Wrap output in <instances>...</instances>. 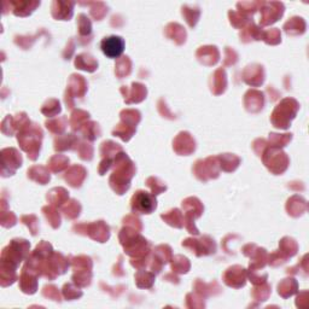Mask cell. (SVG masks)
<instances>
[{
    "instance_id": "cell-1",
    "label": "cell",
    "mask_w": 309,
    "mask_h": 309,
    "mask_svg": "<svg viewBox=\"0 0 309 309\" xmlns=\"http://www.w3.org/2000/svg\"><path fill=\"white\" fill-rule=\"evenodd\" d=\"M131 207L134 213H140V214H150L157 207L156 198L151 193L145 192V191H138L136 195L132 197Z\"/></svg>"
},
{
    "instance_id": "cell-2",
    "label": "cell",
    "mask_w": 309,
    "mask_h": 309,
    "mask_svg": "<svg viewBox=\"0 0 309 309\" xmlns=\"http://www.w3.org/2000/svg\"><path fill=\"white\" fill-rule=\"evenodd\" d=\"M284 14V4L277 1L263 2L261 5V24L268 26L278 21Z\"/></svg>"
},
{
    "instance_id": "cell-3",
    "label": "cell",
    "mask_w": 309,
    "mask_h": 309,
    "mask_svg": "<svg viewBox=\"0 0 309 309\" xmlns=\"http://www.w3.org/2000/svg\"><path fill=\"white\" fill-rule=\"evenodd\" d=\"M100 48L107 57L119 58L124 51V40L117 35L108 36L102 40Z\"/></svg>"
},
{
    "instance_id": "cell-4",
    "label": "cell",
    "mask_w": 309,
    "mask_h": 309,
    "mask_svg": "<svg viewBox=\"0 0 309 309\" xmlns=\"http://www.w3.org/2000/svg\"><path fill=\"white\" fill-rule=\"evenodd\" d=\"M75 2L73 1H60L55 0L51 6V12L52 16L57 19H63L68 21L73 17V10H74Z\"/></svg>"
},
{
    "instance_id": "cell-5",
    "label": "cell",
    "mask_w": 309,
    "mask_h": 309,
    "mask_svg": "<svg viewBox=\"0 0 309 309\" xmlns=\"http://www.w3.org/2000/svg\"><path fill=\"white\" fill-rule=\"evenodd\" d=\"M1 157H2V169L5 170L6 167H9V171H7V175H12L11 173V164L14 166L15 169H17L18 167H21L22 164V157L21 154L17 153V150L15 149H4L1 151Z\"/></svg>"
},
{
    "instance_id": "cell-6",
    "label": "cell",
    "mask_w": 309,
    "mask_h": 309,
    "mask_svg": "<svg viewBox=\"0 0 309 309\" xmlns=\"http://www.w3.org/2000/svg\"><path fill=\"white\" fill-rule=\"evenodd\" d=\"M10 5L16 16L24 17L31 15L40 5V1H11Z\"/></svg>"
},
{
    "instance_id": "cell-7",
    "label": "cell",
    "mask_w": 309,
    "mask_h": 309,
    "mask_svg": "<svg viewBox=\"0 0 309 309\" xmlns=\"http://www.w3.org/2000/svg\"><path fill=\"white\" fill-rule=\"evenodd\" d=\"M181 14L185 17L186 22L188 23L190 27H195L197 23L198 18H200V7L198 6H190V5H184L181 7Z\"/></svg>"
},
{
    "instance_id": "cell-8",
    "label": "cell",
    "mask_w": 309,
    "mask_h": 309,
    "mask_svg": "<svg viewBox=\"0 0 309 309\" xmlns=\"http://www.w3.org/2000/svg\"><path fill=\"white\" fill-rule=\"evenodd\" d=\"M305 21H303L302 18H300V17H293V18H291L290 21L286 22L285 26H284V29H285L286 33L293 34V35H295V34H302L303 31H305Z\"/></svg>"
},
{
    "instance_id": "cell-9",
    "label": "cell",
    "mask_w": 309,
    "mask_h": 309,
    "mask_svg": "<svg viewBox=\"0 0 309 309\" xmlns=\"http://www.w3.org/2000/svg\"><path fill=\"white\" fill-rule=\"evenodd\" d=\"M75 65H77V68H78V69L88 70V72H94L98 67V63L93 60L92 56L83 53V55H80L77 58Z\"/></svg>"
},
{
    "instance_id": "cell-10",
    "label": "cell",
    "mask_w": 309,
    "mask_h": 309,
    "mask_svg": "<svg viewBox=\"0 0 309 309\" xmlns=\"http://www.w3.org/2000/svg\"><path fill=\"white\" fill-rule=\"evenodd\" d=\"M166 33L169 38H171L173 40H178L180 39V43L183 44L185 41L186 38V31L180 24L178 23H170L168 24V27L166 28Z\"/></svg>"
},
{
    "instance_id": "cell-11",
    "label": "cell",
    "mask_w": 309,
    "mask_h": 309,
    "mask_svg": "<svg viewBox=\"0 0 309 309\" xmlns=\"http://www.w3.org/2000/svg\"><path fill=\"white\" fill-rule=\"evenodd\" d=\"M162 219L166 220L167 224L171 225V226L178 227V229L183 227V225H184V220H183V217H181L180 212H179L178 209H174V210H171V212H169L168 214L162 215Z\"/></svg>"
},
{
    "instance_id": "cell-12",
    "label": "cell",
    "mask_w": 309,
    "mask_h": 309,
    "mask_svg": "<svg viewBox=\"0 0 309 309\" xmlns=\"http://www.w3.org/2000/svg\"><path fill=\"white\" fill-rule=\"evenodd\" d=\"M262 1H254V2H238L237 7L239 10V14L247 17V15H252L259 7H261Z\"/></svg>"
},
{
    "instance_id": "cell-13",
    "label": "cell",
    "mask_w": 309,
    "mask_h": 309,
    "mask_svg": "<svg viewBox=\"0 0 309 309\" xmlns=\"http://www.w3.org/2000/svg\"><path fill=\"white\" fill-rule=\"evenodd\" d=\"M77 23H78V31H80V34H85V35H87V34L91 33L92 24H91V21L87 18L86 15L81 14L80 16H78Z\"/></svg>"
},
{
    "instance_id": "cell-14",
    "label": "cell",
    "mask_w": 309,
    "mask_h": 309,
    "mask_svg": "<svg viewBox=\"0 0 309 309\" xmlns=\"http://www.w3.org/2000/svg\"><path fill=\"white\" fill-rule=\"evenodd\" d=\"M229 16H230V18H231V23H232L234 27H242V26H244L245 22L247 21V17L243 16V15H240L239 12L230 11V12H229Z\"/></svg>"
}]
</instances>
